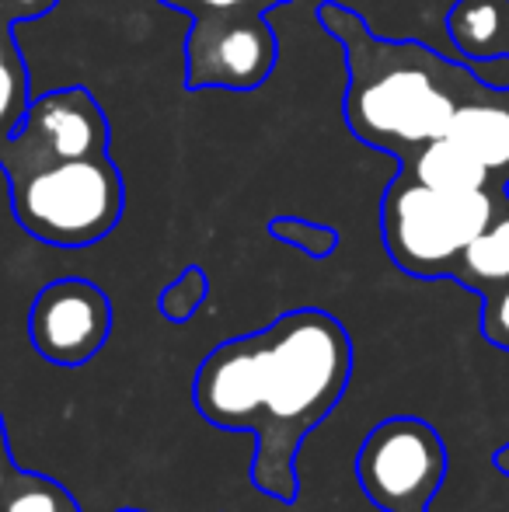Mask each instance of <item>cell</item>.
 <instances>
[{
    "mask_svg": "<svg viewBox=\"0 0 509 512\" xmlns=\"http://www.w3.org/2000/svg\"><path fill=\"white\" fill-rule=\"evenodd\" d=\"M318 21L346 49V126L360 143L408 161L447 133L457 108L492 84L468 60L412 39H381L356 11L321 4Z\"/></svg>",
    "mask_w": 509,
    "mask_h": 512,
    "instance_id": "2",
    "label": "cell"
},
{
    "mask_svg": "<svg viewBox=\"0 0 509 512\" xmlns=\"http://www.w3.org/2000/svg\"><path fill=\"white\" fill-rule=\"evenodd\" d=\"M492 464H496V471H499V474H506V478H509V443H506V446H499L496 457H492Z\"/></svg>",
    "mask_w": 509,
    "mask_h": 512,
    "instance_id": "20",
    "label": "cell"
},
{
    "mask_svg": "<svg viewBox=\"0 0 509 512\" xmlns=\"http://www.w3.org/2000/svg\"><path fill=\"white\" fill-rule=\"evenodd\" d=\"M112 335V300L91 279H56L28 310V338L53 366H84Z\"/></svg>",
    "mask_w": 509,
    "mask_h": 512,
    "instance_id": "8",
    "label": "cell"
},
{
    "mask_svg": "<svg viewBox=\"0 0 509 512\" xmlns=\"http://www.w3.org/2000/svg\"><path fill=\"white\" fill-rule=\"evenodd\" d=\"M0 512H81V506L56 478L18 467L11 485L0 492Z\"/></svg>",
    "mask_w": 509,
    "mask_h": 512,
    "instance_id": "14",
    "label": "cell"
},
{
    "mask_svg": "<svg viewBox=\"0 0 509 512\" xmlns=\"http://www.w3.org/2000/svg\"><path fill=\"white\" fill-rule=\"evenodd\" d=\"M206 293H210V283H206V272L189 265L182 276L171 286H164V293L157 297V310H161L168 321L185 324L199 307L206 304Z\"/></svg>",
    "mask_w": 509,
    "mask_h": 512,
    "instance_id": "16",
    "label": "cell"
},
{
    "mask_svg": "<svg viewBox=\"0 0 509 512\" xmlns=\"http://www.w3.org/2000/svg\"><path fill=\"white\" fill-rule=\"evenodd\" d=\"M447 140L461 143L492 175L496 189L509 182V88H489L464 102L447 126Z\"/></svg>",
    "mask_w": 509,
    "mask_h": 512,
    "instance_id": "9",
    "label": "cell"
},
{
    "mask_svg": "<svg viewBox=\"0 0 509 512\" xmlns=\"http://www.w3.org/2000/svg\"><path fill=\"white\" fill-rule=\"evenodd\" d=\"M269 234L279 237L290 248H300L311 258H328L339 248V230L325 227V223H311V220H297V216H279L269 220Z\"/></svg>",
    "mask_w": 509,
    "mask_h": 512,
    "instance_id": "15",
    "label": "cell"
},
{
    "mask_svg": "<svg viewBox=\"0 0 509 512\" xmlns=\"http://www.w3.org/2000/svg\"><path fill=\"white\" fill-rule=\"evenodd\" d=\"M116 512H147V509H116Z\"/></svg>",
    "mask_w": 509,
    "mask_h": 512,
    "instance_id": "21",
    "label": "cell"
},
{
    "mask_svg": "<svg viewBox=\"0 0 509 512\" xmlns=\"http://www.w3.org/2000/svg\"><path fill=\"white\" fill-rule=\"evenodd\" d=\"M161 4L189 18H224V14H269L272 7H283L290 0H161Z\"/></svg>",
    "mask_w": 509,
    "mask_h": 512,
    "instance_id": "17",
    "label": "cell"
},
{
    "mask_svg": "<svg viewBox=\"0 0 509 512\" xmlns=\"http://www.w3.org/2000/svg\"><path fill=\"white\" fill-rule=\"evenodd\" d=\"M60 7V0H0V147L11 140L21 115L28 112V67L14 42V25Z\"/></svg>",
    "mask_w": 509,
    "mask_h": 512,
    "instance_id": "10",
    "label": "cell"
},
{
    "mask_svg": "<svg viewBox=\"0 0 509 512\" xmlns=\"http://www.w3.org/2000/svg\"><path fill=\"white\" fill-rule=\"evenodd\" d=\"M450 279L478 297H489L509 283V196L499 203L489 227L468 244Z\"/></svg>",
    "mask_w": 509,
    "mask_h": 512,
    "instance_id": "13",
    "label": "cell"
},
{
    "mask_svg": "<svg viewBox=\"0 0 509 512\" xmlns=\"http://www.w3.org/2000/svg\"><path fill=\"white\" fill-rule=\"evenodd\" d=\"M482 335L499 352H509V283L482 297Z\"/></svg>",
    "mask_w": 509,
    "mask_h": 512,
    "instance_id": "18",
    "label": "cell"
},
{
    "mask_svg": "<svg viewBox=\"0 0 509 512\" xmlns=\"http://www.w3.org/2000/svg\"><path fill=\"white\" fill-rule=\"evenodd\" d=\"M109 140V115L88 88L49 91L28 102L18 129L0 147V168L14 178L56 161L109 154Z\"/></svg>",
    "mask_w": 509,
    "mask_h": 512,
    "instance_id": "6",
    "label": "cell"
},
{
    "mask_svg": "<svg viewBox=\"0 0 509 512\" xmlns=\"http://www.w3.org/2000/svg\"><path fill=\"white\" fill-rule=\"evenodd\" d=\"M447 32L461 60H509V0H457Z\"/></svg>",
    "mask_w": 509,
    "mask_h": 512,
    "instance_id": "11",
    "label": "cell"
},
{
    "mask_svg": "<svg viewBox=\"0 0 509 512\" xmlns=\"http://www.w3.org/2000/svg\"><path fill=\"white\" fill-rule=\"evenodd\" d=\"M503 192H506V196H509V182H506V189H503Z\"/></svg>",
    "mask_w": 509,
    "mask_h": 512,
    "instance_id": "22",
    "label": "cell"
},
{
    "mask_svg": "<svg viewBox=\"0 0 509 512\" xmlns=\"http://www.w3.org/2000/svg\"><path fill=\"white\" fill-rule=\"evenodd\" d=\"M353 377V338L328 310L304 307L248 335L227 338L199 363L196 411L227 432H252V485L293 506L297 453L339 408Z\"/></svg>",
    "mask_w": 509,
    "mask_h": 512,
    "instance_id": "1",
    "label": "cell"
},
{
    "mask_svg": "<svg viewBox=\"0 0 509 512\" xmlns=\"http://www.w3.org/2000/svg\"><path fill=\"white\" fill-rule=\"evenodd\" d=\"M185 91H258L279 60V39L265 14L192 18L185 35Z\"/></svg>",
    "mask_w": 509,
    "mask_h": 512,
    "instance_id": "7",
    "label": "cell"
},
{
    "mask_svg": "<svg viewBox=\"0 0 509 512\" xmlns=\"http://www.w3.org/2000/svg\"><path fill=\"white\" fill-rule=\"evenodd\" d=\"M401 171H408L419 182L433 185V189H450V192H478V189H496L492 175L485 171V164L475 154L461 147V143L440 140L426 143V147L415 150L408 161H401ZM503 192V189H496Z\"/></svg>",
    "mask_w": 509,
    "mask_h": 512,
    "instance_id": "12",
    "label": "cell"
},
{
    "mask_svg": "<svg viewBox=\"0 0 509 512\" xmlns=\"http://www.w3.org/2000/svg\"><path fill=\"white\" fill-rule=\"evenodd\" d=\"M18 474V464L11 457V443H7V425H4V415H0V492L11 485V478Z\"/></svg>",
    "mask_w": 509,
    "mask_h": 512,
    "instance_id": "19",
    "label": "cell"
},
{
    "mask_svg": "<svg viewBox=\"0 0 509 512\" xmlns=\"http://www.w3.org/2000/svg\"><path fill=\"white\" fill-rule=\"evenodd\" d=\"M356 478L381 512H429L447 478L443 436L426 418H387L363 439Z\"/></svg>",
    "mask_w": 509,
    "mask_h": 512,
    "instance_id": "5",
    "label": "cell"
},
{
    "mask_svg": "<svg viewBox=\"0 0 509 512\" xmlns=\"http://www.w3.org/2000/svg\"><path fill=\"white\" fill-rule=\"evenodd\" d=\"M506 192H450L398 171L381 199V237L391 262L415 279H450L468 244L492 223Z\"/></svg>",
    "mask_w": 509,
    "mask_h": 512,
    "instance_id": "3",
    "label": "cell"
},
{
    "mask_svg": "<svg viewBox=\"0 0 509 512\" xmlns=\"http://www.w3.org/2000/svg\"><path fill=\"white\" fill-rule=\"evenodd\" d=\"M14 220L53 248H88L123 220L126 185L109 154L56 161L7 178Z\"/></svg>",
    "mask_w": 509,
    "mask_h": 512,
    "instance_id": "4",
    "label": "cell"
}]
</instances>
